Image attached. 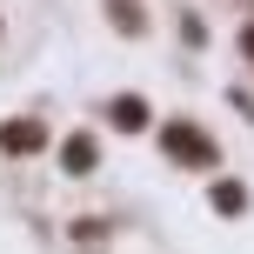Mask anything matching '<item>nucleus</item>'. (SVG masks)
Here are the masks:
<instances>
[{"instance_id": "1", "label": "nucleus", "mask_w": 254, "mask_h": 254, "mask_svg": "<svg viewBox=\"0 0 254 254\" xmlns=\"http://www.w3.org/2000/svg\"><path fill=\"white\" fill-rule=\"evenodd\" d=\"M167 140H174V147H181V154H194V161H214V147H201V140H194V134H188V127H174V134H167Z\"/></svg>"}, {"instance_id": "2", "label": "nucleus", "mask_w": 254, "mask_h": 254, "mask_svg": "<svg viewBox=\"0 0 254 254\" xmlns=\"http://www.w3.org/2000/svg\"><path fill=\"white\" fill-rule=\"evenodd\" d=\"M7 147H40V127H7Z\"/></svg>"}, {"instance_id": "3", "label": "nucleus", "mask_w": 254, "mask_h": 254, "mask_svg": "<svg viewBox=\"0 0 254 254\" xmlns=\"http://www.w3.org/2000/svg\"><path fill=\"white\" fill-rule=\"evenodd\" d=\"M114 121L121 127H140V101H114Z\"/></svg>"}, {"instance_id": "4", "label": "nucleus", "mask_w": 254, "mask_h": 254, "mask_svg": "<svg viewBox=\"0 0 254 254\" xmlns=\"http://www.w3.org/2000/svg\"><path fill=\"white\" fill-rule=\"evenodd\" d=\"M248 54H254V27H248Z\"/></svg>"}]
</instances>
